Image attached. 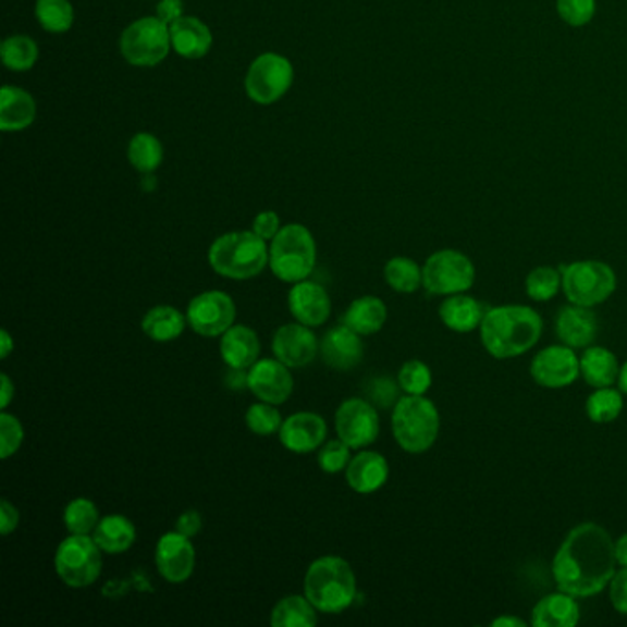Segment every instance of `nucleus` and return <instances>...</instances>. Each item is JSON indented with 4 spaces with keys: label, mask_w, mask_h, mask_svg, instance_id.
<instances>
[{
    "label": "nucleus",
    "mask_w": 627,
    "mask_h": 627,
    "mask_svg": "<svg viewBox=\"0 0 627 627\" xmlns=\"http://www.w3.org/2000/svg\"><path fill=\"white\" fill-rule=\"evenodd\" d=\"M615 539L597 522H581L565 536L552 562L557 589L576 598L594 597L616 573Z\"/></svg>",
    "instance_id": "1"
},
{
    "label": "nucleus",
    "mask_w": 627,
    "mask_h": 627,
    "mask_svg": "<svg viewBox=\"0 0 627 627\" xmlns=\"http://www.w3.org/2000/svg\"><path fill=\"white\" fill-rule=\"evenodd\" d=\"M480 341L485 352L495 359L522 356L539 343L543 333V319L528 306H497L488 309L480 324Z\"/></svg>",
    "instance_id": "2"
},
{
    "label": "nucleus",
    "mask_w": 627,
    "mask_h": 627,
    "mask_svg": "<svg viewBox=\"0 0 627 627\" xmlns=\"http://www.w3.org/2000/svg\"><path fill=\"white\" fill-rule=\"evenodd\" d=\"M304 592L315 610L341 613L354 604L357 594L356 575L343 557L325 556L311 563L304 578Z\"/></svg>",
    "instance_id": "3"
},
{
    "label": "nucleus",
    "mask_w": 627,
    "mask_h": 627,
    "mask_svg": "<svg viewBox=\"0 0 627 627\" xmlns=\"http://www.w3.org/2000/svg\"><path fill=\"white\" fill-rule=\"evenodd\" d=\"M208 261L213 271L225 279L249 280L266 269L269 249L266 239H261L256 232H229L212 243Z\"/></svg>",
    "instance_id": "4"
},
{
    "label": "nucleus",
    "mask_w": 627,
    "mask_h": 627,
    "mask_svg": "<svg viewBox=\"0 0 627 627\" xmlns=\"http://www.w3.org/2000/svg\"><path fill=\"white\" fill-rule=\"evenodd\" d=\"M392 432L403 451L410 455L426 453L439 439V408L426 396L407 394L394 405Z\"/></svg>",
    "instance_id": "5"
},
{
    "label": "nucleus",
    "mask_w": 627,
    "mask_h": 627,
    "mask_svg": "<svg viewBox=\"0 0 627 627\" xmlns=\"http://www.w3.org/2000/svg\"><path fill=\"white\" fill-rule=\"evenodd\" d=\"M317 261L315 237L300 223L282 226L269 249V266L276 279L287 284H298L314 272Z\"/></svg>",
    "instance_id": "6"
},
{
    "label": "nucleus",
    "mask_w": 627,
    "mask_h": 627,
    "mask_svg": "<svg viewBox=\"0 0 627 627\" xmlns=\"http://www.w3.org/2000/svg\"><path fill=\"white\" fill-rule=\"evenodd\" d=\"M119 47L130 65L138 69L160 65L172 52L170 26L157 15L136 19L125 26Z\"/></svg>",
    "instance_id": "7"
},
{
    "label": "nucleus",
    "mask_w": 627,
    "mask_h": 627,
    "mask_svg": "<svg viewBox=\"0 0 627 627\" xmlns=\"http://www.w3.org/2000/svg\"><path fill=\"white\" fill-rule=\"evenodd\" d=\"M562 290L567 300L576 306L594 308L604 304L616 290L613 267L600 260H580L568 263L562 271Z\"/></svg>",
    "instance_id": "8"
},
{
    "label": "nucleus",
    "mask_w": 627,
    "mask_h": 627,
    "mask_svg": "<svg viewBox=\"0 0 627 627\" xmlns=\"http://www.w3.org/2000/svg\"><path fill=\"white\" fill-rule=\"evenodd\" d=\"M295 82V66L276 52L260 53L245 74V95L258 106L282 100Z\"/></svg>",
    "instance_id": "9"
},
{
    "label": "nucleus",
    "mask_w": 627,
    "mask_h": 627,
    "mask_svg": "<svg viewBox=\"0 0 627 627\" xmlns=\"http://www.w3.org/2000/svg\"><path fill=\"white\" fill-rule=\"evenodd\" d=\"M56 573L66 586L74 589L89 587L101 575V549L95 538L76 536L63 539L56 552Z\"/></svg>",
    "instance_id": "10"
},
{
    "label": "nucleus",
    "mask_w": 627,
    "mask_h": 627,
    "mask_svg": "<svg viewBox=\"0 0 627 627\" xmlns=\"http://www.w3.org/2000/svg\"><path fill=\"white\" fill-rule=\"evenodd\" d=\"M477 279L474 261L460 250L442 249L423 266V287L431 295H458L471 290Z\"/></svg>",
    "instance_id": "11"
},
{
    "label": "nucleus",
    "mask_w": 627,
    "mask_h": 627,
    "mask_svg": "<svg viewBox=\"0 0 627 627\" xmlns=\"http://www.w3.org/2000/svg\"><path fill=\"white\" fill-rule=\"evenodd\" d=\"M186 319L201 337H218L234 324L236 304L221 291H207L189 303Z\"/></svg>",
    "instance_id": "12"
},
{
    "label": "nucleus",
    "mask_w": 627,
    "mask_h": 627,
    "mask_svg": "<svg viewBox=\"0 0 627 627\" xmlns=\"http://www.w3.org/2000/svg\"><path fill=\"white\" fill-rule=\"evenodd\" d=\"M530 376L544 389H565L580 378V357L567 344L546 346L530 365Z\"/></svg>",
    "instance_id": "13"
},
{
    "label": "nucleus",
    "mask_w": 627,
    "mask_h": 627,
    "mask_svg": "<svg viewBox=\"0 0 627 627\" xmlns=\"http://www.w3.org/2000/svg\"><path fill=\"white\" fill-rule=\"evenodd\" d=\"M339 439L354 450L373 444L379 437V416L372 403L352 397L339 407L335 415Z\"/></svg>",
    "instance_id": "14"
},
{
    "label": "nucleus",
    "mask_w": 627,
    "mask_h": 627,
    "mask_svg": "<svg viewBox=\"0 0 627 627\" xmlns=\"http://www.w3.org/2000/svg\"><path fill=\"white\" fill-rule=\"evenodd\" d=\"M155 562L160 576L170 583H183L188 580L196 567V549L189 538L175 532L164 533L157 543Z\"/></svg>",
    "instance_id": "15"
},
{
    "label": "nucleus",
    "mask_w": 627,
    "mask_h": 627,
    "mask_svg": "<svg viewBox=\"0 0 627 627\" xmlns=\"http://www.w3.org/2000/svg\"><path fill=\"white\" fill-rule=\"evenodd\" d=\"M272 352L285 367L303 368L314 361L319 352V341L309 325L285 324L274 333Z\"/></svg>",
    "instance_id": "16"
},
{
    "label": "nucleus",
    "mask_w": 627,
    "mask_h": 627,
    "mask_svg": "<svg viewBox=\"0 0 627 627\" xmlns=\"http://www.w3.org/2000/svg\"><path fill=\"white\" fill-rule=\"evenodd\" d=\"M290 367L279 359H261L250 367L249 389L255 392L261 402L280 405L284 403L293 392V378Z\"/></svg>",
    "instance_id": "17"
},
{
    "label": "nucleus",
    "mask_w": 627,
    "mask_h": 627,
    "mask_svg": "<svg viewBox=\"0 0 627 627\" xmlns=\"http://www.w3.org/2000/svg\"><path fill=\"white\" fill-rule=\"evenodd\" d=\"M325 432L328 427L322 416L315 413H296L282 423L280 440L285 450L304 455L319 450L320 445L324 444Z\"/></svg>",
    "instance_id": "18"
},
{
    "label": "nucleus",
    "mask_w": 627,
    "mask_h": 627,
    "mask_svg": "<svg viewBox=\"0 0 627 627\" xmlns=\"http://www.w3.org/2000/svg\"><path fill=\"white\" fill-rule=\"evenodd\" d=\"M290 311L300 324L314 325L324 324L332 314V300L325 293L324 287L315 282H298L290 291Z\"/></svg>",
    "instance_id": "19"
},
{
    "label": "nucleus",
    "mask_w": 627,
    "mask_h": 627,
    "mask_svg": "<svg viewBox=\"0 0 627 627\" xmlns=\"http://www.w3.org/2000/svg\"><path fill=\"white\" fill-rule=\"evenodd\" d=\"M172 50L183 60H202L212 50L213 36L210 26L194 15L183 17L170 24Z\"/></svg>",
    "instance_id": "20"
},
{
    "label": "nucleus",
    "mask_w": 627,
    "mask_h": 627,
    "mask_svg": "<svg viewBox=\"0 0 627 627\" xmlns=\"http://www.w3.org/2000/svg\"><path fill=\"white\" fill-rule=\"evenodd\" d=\"M320 354L328 367L335 370H352L362 361L361 337L348 325H335L325 333L320 344Z\"/></svg>",
    "instance_id": "21"
},
{
    "label": "nucleus",
    "mask_w": 627,
    "mask_h": 627,
    "mask_svg": "<svg viewBox=\"0 0 627 627\" xmlns=\"http://www.w3.org/2000/svg\"><path fill=\"white\" fill-rule=\"evenodd\" d=\"M556 333L560 341L570 348H589L598 335L597 315L586 306H565L557 314Z\"/></svg>",
    "instance_id": "22"
},
{
    "label": "nucleus",
    "mask_w": 627,
    "mask_h": 627,
    "mask_svg": "<svg viewBox=\"0 0 627 627\" xmlns=\"http://www.w3.org/2000/svg\"><path fill=\"white\" fill-rule=\"evenodd\" d=\"M37 116L36 98L17 85H4L0 89V130L17 133L28 130Z\"/></svg>",
    "instance_id": "23"
},
{
    "label": "nucleus",
    "mask_w": 627,
    "mask_h": 627,
    "mask_svg": "<svg viewBox=\"0 0 627 627\" xmlns=\"http://www.w3.org/2000/svg\"><path fill=\"white\" fill-rule=\"evenodd\" d=\"M386 479H389V462L385 456L373 451H362L354 456L346 468L349 488L362 495L378 492L379 488L385 485Z\"/></svg>",
    "instance_id": "24"
},
{
    "label": "nucleus",
    "mask_w": 627,
    "mask_h": 627,
    "mask_svg": "<svg viewBox=\"0 0 627 627\" xmlns=\"http://www.w3.org/2000/svg\"><path fill=\"white\" fill-rule=\"evenodd\" d=\"M580 622V605L576 597L563 592L546 594L532 610V626L536 627H573Z\"/></svg>",
    "instance_id": "25"
},
{
    "label": "nucleus",
    "mask_w": 627,
    "mask_h": 627,
    "mask_svg": "<svg viewBox=\"0 0 627 627\" xmlns=\"http://www.w3.org/2000/svg\"><path fill=\"white\" fill-rule=\"evenodd\" d=\"M440 319L450 330L456 333H471L479 330L484 320L482 304L466 293L450 295L440 304Z\"/></svg>",
    "instance_id": "26"
},
{
    "label": "nucleus",
    "mask_w": 627,
    "mask_h": 627,
    "mask_svg": "<svg viewBox=\"0 0 627 627\" xmlns=\"http://www.w3.org/2000/svg\"><path fill=\"white\" fill-rule=\"evenodd\" d=\"M260 356V341L247 325H232L221 339V357L231 368L253 367Z\"/></svg>",
    "instance_id": "27"
},
{
    "label": "nucleus",
    "mask_w": 627,
    "mask_h": 627,
    "mask_svg": "<svg viewBox=\"0 0 627 627\" xmlns=\"http://www.w3.org/2000/svg\"><path fill=\"white\" fill-rule=\"evenodd\" d=\"M620 368L615 354L604 346H589L580 357L581 378L592 389H604L616 383Z\"/></svg>",
    "instance_id": "28"
},
{
    "label": "nucleus",
    "mask_w": 627,
    "mask_h": 627,
    "mask_svg": "<svg viewBox=\"0 0 627 627\" xmlns=\"http://www.w3.org/2000/svg\"><path fill=\"white\" fill-rule=\"evenodd\" d=\"M386 306L378 296H362L349 304L343 317V324L352 328L359 335H373L386 322Z\"/></svg>",
    "instance_id": "29"
},
{
    "label": "nucleus",
    "mask_w": 627,
    "mask_h": 627,
    "mask_svg": "<svg viewBox=\"0 0 627 627\" xmlns=\"http://www.w3.org/2000/svg\"><path fill=\"white\" fill-rule=\"evenodd\" d=\"M135 525L124 515H107L95 528V541L107 554H122L135 543Z\"/></svg>",
    "instance_id": "30"
},
{
    "label": "nucleus",
    "mask_w": 627,
    "mask_h": 627,
    "mask_svg": "<svg viewBox=\"0 0 627 627\" xmlns=\"http://www.w3.org/2000/svg\"><path fill=\"white\" fill-rule=\"evenodd\" d=\"M127 160L136 172L149 175L162 167L164 146L160 143L159 136L148 131H140L131 136L130 144H127Z\"/></svg>",
    "instance_id": "31"
},
{
    "label": "nucleus",
    "mask_w": 627,
    "mask_h": 627,
    "mask_svg": "<svg viewBox=\"0 0 627 627\" xmlns=\"http://www.w3.org/2000/svg\"><path fill=\"white\" fill-rule=\"evenodd\" d=\"M186 317L172 306H157L149 309L143 319V332L157 343H168L181 337L186 325Z\"/></svg>",
    "instance_id": "32"
},
{
    "label": "nucleus",
    "mask_w": 627,
    "mask_h": 627,
    "mask_svg": "<svg viewBox=\"0 0 627 627\" xmlns=\"http://www.w3.org/2000/svg\"><path fill=\"white\" fill-rule=\"evenodd\" d=\"M0 60L8 71H30L39 60V45L36 39L24 34L7 37L0 45Z\"/></svg>",
    "instance_id": "33"
},
{
    "label": "nucleus",
    "mask_w": 627,
    "mask_h": 627,
    "mask_svg": "<svg viewBox=\"0 0 627 627\" xmlns=\"http://www.w3.org/2000/svg\"><path fill=\"white\" fill-rule=\"evenodd\" d=\"M271 624L274 627H314L317 624L315 605L306 597H285L274 605Z\"/></svg>",
    "instance_id": "34"
},
{
    "label": "nucleus",
    "mask_w": 627,
    "mask_h": 627,
    "mask_svg": "<svg viewBox=\"0 0 627 627\" xmlns=\"http://www.w3.org/2000/svg\"><path fill=\"white\" fill-rule=\"evenodd\" d=\"M36 19L42 30L61 36L74 26L76 12L71 0H36Z\"/></svg>",
    "instance_id": "35"
},
{
    "label": "nucleus",
    "mask_w": 627,
    "mask_h": 627,
    "mask_svg": "<svg viewBox=\"0 0 627 627\" xmlns=\"http://www.w3.org/2000/svg\"><path fill=\"white\" fill-rule=\"evenodd\" d=\"M385 280L397 293H416L423 285V267L407 256H396L386 261Z\"/></svg>",
    "instance_id": "36"
},
{
    "label": "nucleus",
    "mask_w": 627,
    "mask_h": 627,
    "mask_svg": "<svg viewBox=\"0 0 627 627\" xmlns=\"http://www.w3.org/2000/svg\"><path fill=\"white\" fill-rule=\"evenodd\" d=\"M586 410L589 420L594 423H611L624 410V394L611 386L594 389L591 396L587 397Z\"/></svg>",
    "instance_id": "37"
},
{
    "label": "nucleus",
    "mask_w": 627,
    "mask_h": 627,
    "mask_svg": "<svg viewBox=\"0 0 627 627\" xmlns=\"http://www.w3.org/2000/svg\"><path fill=\"white\" fill-rule=\"evenodd\" d=\"M563 285L562 272L551 266H539L528 272L525 280L527 295L536 303L552 300L560 293Z\"/></svg>",
    "instance_id": "38"
},
{
    "label": "nucleus",
    "mask_w": 627,
    "mask_h": 627,
    "mask_svg": "<svg viewBox=\"0 0 627 627\" xmlns=\"http://www.w3.org/2000/svg\"><path fill=\"white\" fill-rule=\"evenodd\" d=\"M63 519H65L69 532L76 533V536H89L98 527L100 515L95 503H90L89 499H74L66 506Z\"/></svg>",
    "instance_id": "39"
},
{
    "label": "nucleus",
    "mask_w": 627,
    "mask_h": 627,
    "mask_svg": "<svg viewBox=\"0 0 627 627\" xmlns=\"http://www.w3.org/2000/svg\"><path fill=\"white\" fill-rule=\"evenodd\" d=\"M397 383L402 386V391L410 396H423L432 385L431 368L418 359L407 361L399 368Z\"/></svg>",
    "instance_id": "40"
},
{
    "label": "nucleus",
    "mask_w": 627,
    "mask_h": 627,
    "mask_svg": "<svg viewBox=\"0 0 627 627\" xmlns=\"http://www.w3.org/2000/svg\"><path fill=\"white\" fill-rule=\"evenodd\" d=\"M245 421H247L250 431L260 434V437H269V434L279 432L282 429V423H284L279 408H274L272 403L266 402L253 405L245 415Z\"/></svg>",
    "instance_id": "41"
},
{
    "label": "nucleus",
    "mask_w": 627,
    "mask_h": 627,
    "mask_svg": "<svg viewBox=\"0 0 627 627\" xmlns=\"http://www.w3.org/2000/svg\"><path fill=\"white\" fill-rule=\"evenodd\" d=\"M597 0H556L557 17L570 28H583L597 17Z\"/></svg>",
    "instance_id": "42"
},
{
    "label": "nucleus",
    "mask_w": 627,
    "mask_h": 627,
    "mask_svg": "<svg viewBox=\"0 0 627 627\" xmlns=\"http://www.w3.org/2000/svg\"><path fill=\"white\" fill-rule=\"evenodd\" d=\"M348 444H344L343 440H332L319 451V466L325 474H339L344 468H348L349 456Z\"/></svg>",
    "instance_id": "43"
},
{
    "label": "nucleus",
    "mask_w": 627,
    "mask_h": 627,
    "mask_svg": "<svg viewBox=\"0 0 627 627\" xmlns=\"http://www.w3.org/2000/svg\"><path fill=\"white\" fill-rule=\"evenodd\" d=\"M402 386L399 383H394L391 378L386 376H379V378H372L367 381L365 385V394L370 397V402L373 405H378L381 408L394 407L397 403V391Z\"/></svg>",
    "instance_id": "44"
},
{
    "label": "nucleus",
    "mask_w": 627,
    "mask_h": 627,
    "mask_svg": "<svg viewBox=\"0 0 627 627\" xmlns=\"http://www.w3.org/2000/svg\"><path fill=\"white\" fill-rule=\"evenodd\" d=\"M0 434H2L0 456L7 460L10 456L15 455L21 444H23V426H21V421L15 416L2 413L0 415Z\"/></svg>",
    "instance_id": "45"
},
{
    "label": "nucleus",
    "mask_w": 627,
    "mask_h": 627,
    "mask_svg": "<svg viewBox=\"0 0 627 627\" xmlns=\"http://www.w3.org/2000/svg\"><path fill=\"white\" fill-rule=\"evenodd\" d=\"M282 221H280L279 213L274 212V210H263V212L258 213L256 216L255 221H253V232H256L261 239H274V236L279 234L280 225Z\"/></svg>",
    "instance_id": "46"
},
{
    "label": "nucleus",
    "mask_w": 627,
    "mask_h": 627,
    "mask_svg": "<svg viewBox=\"0 0 627 627\" xmlns=\"http://www.w3.org/2000/svg\"><path fill=\"white\" fill-rule=\"evenodd\" d=\"M610 600L620 615L627 616V567L615 573L610 583Z\"/></svg>",
    "instance_id": "47"
},
{
    "label": "nucleus",
    "mask_w": 627,
    "mask_h": 627,
    "mask_svg": "<svg viewBox=\"0 0 627 627\" xmlns=\"http://www.w3.org/2000/svg\"><path fill=\"white\" fill-rule=\"evenodd\" d=\"M155 15L170 26L184 15L183 0H159V4L155 8Z\"/></svg>",
    "instance_id": "48"
},
{
    "label": "nucleus",
    "mask_w": 627,
    "mask_h": 627,
    "mask_svg": "<svg viewBox=\"0 0 627 627\" xmlns=\"http://www.w3.org/2000/svg\"><path fill=\"white\" fill-rule=\"evenodd\" d=\"M201 515L196 509H188L184 512L181 517H179L177 522H175V530L179 533H183L186 538H194L199 530H201Z\"/></svg>",
    "instance_id": "49"
},
{
    "label": "nucleus",
    "mask_w": 627,
    "mask_h": 627,
    "mask_svg": "<svg viewBox=\"0 0 627 627\" xmlns=\"http://www.w3.org/2000/svg\"><path fill=\"white\" fill-rule=\"evenodd\" d=\"M0 515H2V525H0V532L8 536L12 533L15 528L19 527V512L13 504L8 503V501H2L0 503Z\"/></svg>",
    "instance_id": "50"
},
{
    "label": "nucleus",
    "mask_w": 627,
    "mask_h": 627,
    "mask_svg": "<svg viewBox=\"0 0 627 627\" xmlns=\"http://www.w3.org/2000/svg\"><path fill=\"white\" fill-rule=\"evenodd\" d=\"M226 385L231 386L232 391H242L245 386H249V373L243 372L242 368H231V372L226 376Z\"/></svg>",
    "instance_id": "51"
},
{
    "label": "nucleus",
    "mask_w": 627,
    "mask_h": 627,
    "mask_svg": "<svg viewBox=\"0 0 627 627\" xmlns=\"http://www.w3.org/2000/svg\"><path fill=\"white\" fill-rule=\"evenodd\" d=\"M615 556L620 567H627V533L615 539Z\"/></svg>",
    "instance_id": "52"
},
{
    "label": "nucleus",
    "mask_w": 627,
    "mask_h": 627,
    "mask_svg": "<svg viewBox=\"0 0 627 627\" xmlns=\"http://www.w3.org/2000/svg\"><path fill=\"white\" fill-rule=\"evenodd\" d=\"M492 626L495 627H525L527 626V622L522 620V618H517V616H499L495 620H492Z\"/></svg>",
    "instance_id": "53"
},
{
    "label": "nucleus",
    "mask_w": 627,
    "mask_h": 627,
    "mask_svg": "<svg viewBox=\"0 0 627 627\" xmlns=\"http://www.w3.org/2000/svg\"><path fill=\"white\" fill-rule=\"evenodd\" d=\"M13 391L15 389H13L12 381H10L7 373H2V408H7L12 402Z\"/></svg>",
    "instance_id": "54"
},
{
    "label": "nucleus",
    "mask_w": 627,
    "mask_h": 627,
    "mask_svg": "<svg viewBox=\"0 0 627 627\" xmlns=\"http://www.w3.org/2000/svg\"><path fill=\"white\" fill-rule=\"evenodd\" d=\"M13 349V341L10 337V333L7 330H2V349H0V357L7 359L10 356V352Z\"/></svg>",
    "instance_id": "55"
},
{
    "label": "nucleus",
    "mask_w": 627,
    "mask_h": 627,
    "mask_svg": "<svg viewBox=\"0 0 627 627\" xmlns=\"http://www.w3.org/2000/svg\"><path fill=\"white\" fill-rule=\"evenodd\" d=\"M618 386H620L622 394L627 396V361L622 365L620 376H618Z\"/></svg>",
    "instance_id": "56"
}]
</instances>
